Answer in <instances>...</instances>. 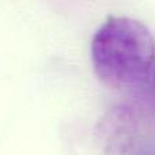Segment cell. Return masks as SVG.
I'll return each instance as SVG.
<instances>
[{"instance_id":"6da1fadb","label":"cell","mask_w":155,"mask_h":155,"mask_svg":"<svg viewBox=\"0 0 155 155\" xmlns=\"http://www.w3.org/2000/svg\"><path fill=\"white\" fill-rule=\"evenodd\" d=\"M95 75L110 88L143 83L155 65V40L147 26L128 16H109L91 40Z\"/></svg>"}]
</instances>
